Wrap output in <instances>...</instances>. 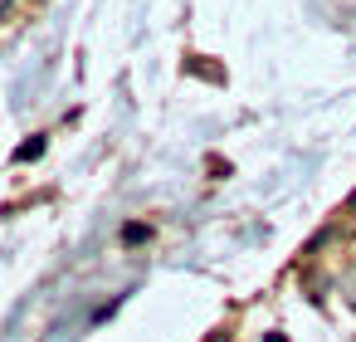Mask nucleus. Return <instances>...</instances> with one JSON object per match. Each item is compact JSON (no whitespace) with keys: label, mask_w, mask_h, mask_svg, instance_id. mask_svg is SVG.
I'll use <instances>...</instances> for the list:
<instances>
[{"label":"nucleus","mask_w":356,"mask_h":342,"mask_svg":"<svg viewBox=\"0 0 356 342\" xmlns=\"http://www.w3.org/2000/svg\"><path fill=\"white\" fill-rule=\"evenodd\" d=\"M40 157H44V137H30L15 147V162H40Z\"/></svg>","instance_id":"f257e3e1"},{"label":"nucleus","mask_w":356,"mask_h":342,"mask_svg":"<svg viewBox=\"0 0 356 342\" xmlns=\"http://www.w3.org/2000/svg\"><path fill=\"white\" fill-rule=\"evenodd\" d=\"M142 240H147V225H137V220L122 225V244H142Z\"/></svg>","instance_id":"f03ea898"},{"label":"nucleus","mask_w":356,"mask_h":342,"mask_svg":"<svg viewBox=\"0 0 356 342\" xmlns=\"http://www.w3.org/2000/svg\"><path fill=\"white\" fill-rule=\"evenodd\" d=\"M210 342H229V337H225V332H215V337H210Z\"/></svg>","instance_id":"20e7f679"},{"label":"nucleus","mask_w":356,"mask_h":342,"mask_svg":"<svg viewBox=\"0 0 356 342\" xmlns=\"http://www.w3.org/2000/svg\"><path fill=\"white\" fill-rule=\"evenodd\" d=\"M346 205H351V215H356V191H351V201H346Z\"/></svg>","instance_id":"7ed1b4c3"}]
</instances>
